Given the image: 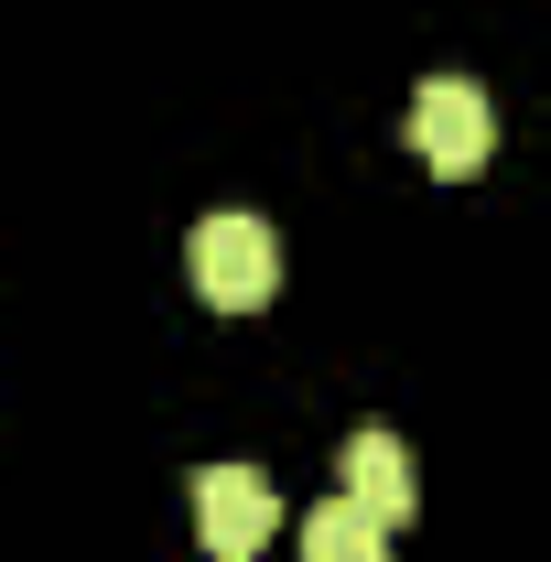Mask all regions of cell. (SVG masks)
<instances>
[{
  "instance_id": "1",
  "label": "cell",
  "mask_w": 551,
  "mask_h": 562,
  "mask_svg": "<svg viewBox=\"0 0 551 562\" xmlns=\"http://www.w3.org/2000/svg\"><path fill=\"white\" fill-rule=\"evenodd\" d=\"M184 271H195V292H206L216 314H260V303L281 292V238L260 227V216L227 206V216H206V227H195Z\"/></svg>"
},
{
  "instance_id": "2",
  "label": "cell",
  "mask_w": 551,
  "mask_h": 562,
  "mask_svg": "<svg viewBox=\"0 0 551 562\" xmlns=\"http://www.w3.org/2000/svg\"><path fill=\"white\" fill-rule=\"evenodd\" d=\"M281 530V497L260 465H206L195 476V541H206L216 562H260V541Z\"/></svg>"
},
{
  "instance_id": "3",
  "label": "cell",
  "mask_w": 551,
  "mask_h": 562,
  "mask_svg": "<svg viewBox=\"0 0 551 562\" xmlns=\"http://www.w3.org/2000/svg\"><path fill=\"white\" fill-rule=\"evenodd\" d=\"M412 151L432 162V173H476L486 162V140H497V120H486V98L465 87V76H421L412 87Z\"/></svg>"
},
{
  "instance_id": "4",
  "label": "cell",
  "mask_w": 551,
  "mask_h": 562,
  "mask_svg": "<svg viewBox=\"0 0 551 562\" xmlns=\"http://www.w3.org/2000/svg\"><path fill=\"white\" fill-rule=\"evenodd\" d=\"M346 497H357V508H379V519H390V530H401V519H412V454H401V432H379V422H368V432H346Z\"/></svg>"
},
{
  "instance_id": "5",
  "label": "cell",
  "mask_w": 551,
  "mask_h": 562,
  "mask_svg": "<svg viewBox=\"0 0 551 562\" xmlns=\"http://www.w3.org/2000/svg\"><path fill=\"white\" fill-rule=\"evenodd\" d=\"M303 562H390V519L379 508H357V497H325L314 519H303Z\"/></svg>"
}]
</instances>
